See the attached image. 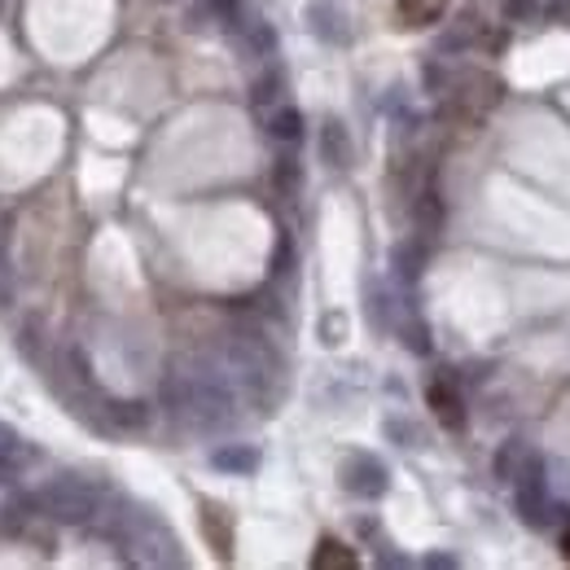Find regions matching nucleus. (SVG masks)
Masks as SVG:
<instances>
[{
  "label": "nucleus",
  "mask_w": 570,
  "mask_h": 570,
  "mask_svg": "<svg viewBox=\"0 0 570 570\" xmlns=\"http://www.w3.org/2000/svg\"><path fill=\"white\" fill-rule=\"evenodd\" d=\"M35 505L44 509V518H57V523H84V518L92 514L97 496H92L79 479H57V483H48V487L35 496Z\"/></svg>",
  "instance_id": "obj_1"
},
{
  "label": "nucleus",
  "mask_w": 570,
  "mask_h": 570,
  "mask_svg": "<svg viewBox=\"0 0 570 570\" xmlns=\"http://www.w3.org/2000/svg\"><path fill=\"white\" fill-rule=\"evenodd\" d=\"M26 443L18 439V435H9L4 426H0V479H9V474H18L22 465H26Z\"/></svg>",
  "instance_id": "obj_2"
},
{
  "label": "nucleus",
  "mask_w": 570,
  "mask_h": 570,
  "mask_svg": "<svg viewBox=\"0 0 570 570\" xmlns=\"http://www.w3.org/2000/svg\"><path fill=\"white\" fill-rule=\"evenodd\" d=\"M430 404H435V413H439V421H443V426H461V404H457V395H452V391L430 386Z\"/></svg>",
  "instance_id": "obj_3"
},
{
  "label": "nucleus",
  "mask_w": 570,
  "mask_h": 570,
  "mask_svg": "<svg viewBox=\"0 0 570 570\" xmlns=\"http://www.w3.org/2000/svg\"><path fill=\"white\" fill-rule=\"evenodd\" d=\"M439 4L443 0H399V18H404V26H421L439 13Z\"/></svg>",
  "instance_id": "obj_4"
},
{
  "label": "nucleus",
  "mask_w": 570,
  "mask_h": 570,
  "mask_svg": "<svg viewBox=\"0 0 570 570\" xmlns=\"http://www.w3.org/2000/svg\"><path fill=\"white\" fill-rule=\"evenodd\" d=\"M320 150H325V158H329L333 167H347V136H342V128H338V123H329V128H325Z\"/></svg>",
  "instance_id": "obj_5"
},
{
  "label": "nucleus",
  "mask_w": 570,
  "mask_h": 570,
  "mask_svg": "<svg viewBox=\"0 0 570 570\" xmlns=\"http://www.w3.org/2000/svg\"><path fill=\"white\" fill-rule=\"evenodd\" d=\"M311 567H355V558H351V553H342V545L325 540V545H320V553L311 558Z\"/></svg>",
  "instance_id": "obj_6"
},
{
  "label": "nucleus",
  "mask_w": 570,
  "mask_h": 570,
  "mask_svg": "<svg viewBox=\"0 0 570 570\" xmlns=\"http://www.w3.org/2000/svg\"><path fill=\"white\" fill-rule=\"evenodd\" d=\"M9 303H13V268H9L4 246H0V307H9Z\"/></svg>",
  "instance_id": "obj_7"
},
{
  "label": "nucleus",
  "mask_w": 570,
  "mask_h": 570,
  "mask_svg": "<svg viewBox=\"0 0 570 570\" xmlns=\"http://www.w3.org/2000/svg\"><path fill=\"white\" fill-rule=\"evenodd\" d=\"M562 549H567V558H570V531H567V540H562Z\"/></svg>",
  "instance_id": "obj_8"
},
{
  "label": "nucleus",
  "mask_w": 570,
  "mask_h": 570,
  "mask_svg": "<svg viewBox=\"0 0 570 570\" xmlns=\"http://www.w3.org/2000/svg\"><path fill=\"white\" fill-rule=\"evenodd\" d=\"M0 9H4V0H0Z\"/></svg>",
  "instance_id": "obj_9"
},
{
  "label": "nucleus",
  "mask_w": 570,
  "mask_h": 570,
  "mask_svg": "<svg viewBox=\"0 0 570 570\" xmlns=\"http://www.w3.org/2000/svg\"><path fill=\"white\" fill-rule=\"evenodd\" d=\"M0 229H4V220H0Z\"/></svg>",
  "instance_id": "obj_10"
}]
</instances>
